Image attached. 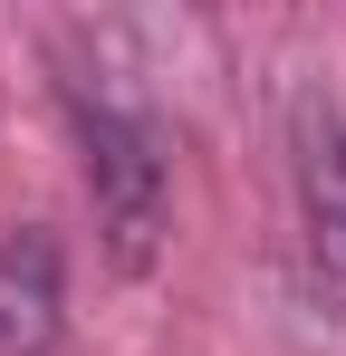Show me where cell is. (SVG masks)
I'll return each instance as SVG.
<instances>
[{
    "label": "cell",
    "mask_w": 346,
    "mask_h": 356,
    "mask_svg": "<svg viewBox=\"0 0 346 356\" xmlns=\"http://www.w3.org/2000/svg\"><path fill=\"white\" fill-rule=\"evenodd\" d=\"M77 154H87V202H97L106 260L145 270L154 241H164V145H154V125L106 87L97 97L77 87Z\"/></svg>",
    "instance_id": "cell-1"
},
{
    "label": "cell",
    "mask_w": 346,
    "mask_h": 356,
    "mask_svg": "<svg viewBox=\"0 0 346 356\" xmlns=\"http://www.w3.org/2000/svg\"><path fill=\"white\" fill-rule=\"evenodd\" d=\"M298 202H308V260L318 289L346 308V116L337 106H298Z\"/></svg>",
    "instance_id": "cell-2"
},
{
    "label": "cell",
    "mask_w": 346,
    "mask_h": 356,
    "mask_svg": "<svg viewBox=\"0 0 346 356\" xmlns=\"http://www.w3.org/2000/svg\"><path fill=\"white\" fill-rule=\"evenodd\" d=\"M58 250L49 232H10L0 241V356H49L58 347Z\"/></svg>",
    "instance_id": "cell-3"
}]
</instances>
